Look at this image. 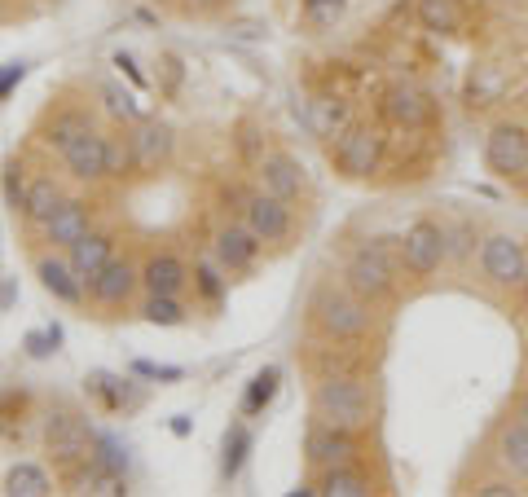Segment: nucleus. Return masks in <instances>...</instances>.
Returning a JSON list of instances; mask_svg holds the SVG:
<instances>
[{"label":"nucleus","instance_id":"de8ad7c7","mask_svg":"<svg viewBox=\"0 0 528 497\" xmlns=\"http://www.w3.org/2000/svg\"><path fill=\"white\" fill-rule=\"evenodd\" d=\"M515 414H520V418H524V423H528V392L520 396V410H515Z\"/></svg>","mask_w":528,"mask_h":497},{"label":"nucleus","instance_id":"4468645a","mask_svg":"<svg viewBox=\"0 0 528 497\" xmlns=\"http://www.w3.org/2000/svg\"><path fill=\"white\" fill-rule=\"evenodd\" d=\"M36 278H40V286L53 295L58 304H66V308H80L84 304V278L75 273V264H71V256H58V251H44V256L36 260Z\"/></svg>","mask_w":528,"mask_h":497},{"label":"nucleus","instance_id":"1a4fd4ad","mask_svg":"<svg viewBox=\"0 0 528 497\" xmlns=\"http://www.w3.org/2000/svg\"><path fill=\"white\" fill-rule=\"evenodd\" d=\"M242 225L256 234L264 247H286L295 234V212H291V203L278 194H269V190H260V194H247L242 198Z\"/></svg>","mask_w":528,"mask_h":497},{"label":"nucleus","instance_id":"9b49d317","mask_svg":"<svg viewBox=\"0 0 528 497\" xmlns=\"http://www.w3.org/2000/svg\"><path fill=\"white\" fill-rule=\"evenodd\" d=\"M484 163L502 181H524L528 176V128L524 124H498L484 137Z\"/></svg>","mask_w":528,"mask_h":497},{"label":"nucleus","instance_id":"423d86ee","mask_svg":"<svg viewBox=\"0 0 528 497\" xmlns=\"http://www.w3.org/2000/svg\"><path fill=\"white\" fill-rule=\"evenodd\" d=\"M93 440H97L93 427L71 410L49 414V423H44V454L53 458L58 471H71V467H80V462L93 458Z\"/></svg>","mask_w":528,"mask_h":497},{"label":"nucleus","instance_id":"473e14b6","mask_svg":"<svg viewBox=\"0 0 528 497\" xmlns=\"http://www.w3.org/2000/svg\"><path fill=\"white\" fill-rule=\"evenodd\" d=\"M141 317H146L150 326H181L185 322V304H181V295H146Z\"/></svg>","mask_w":528,"mask_h":497},{"label":"nucleus","instance_id":"aec40b11","mask_svg":"<svg viewBox=\"0 0 528 497\" xmlns=\"http://www.w3.org/2000/svg\"><path fill=\"white\" fill-rule=\"evenodd\" d=\"M185 282H190V269H185L181 256H172V251H154L141 264V286H146V295H181Z\"/></svg>","mask_w":528,"mask_h":497},{"label":"nucleus","instance_id":"a18cd8bd","mask_svg":"<svg viewBox=\"0 0 528 497\" xmlns=\"http://www.w3.org/2000/svg\"><path fill=\"white\" fill-rule=\"evenodd\" d=\"M220 5H225V0H185V9H194V14H212Z\"/></svg>","mask_w":528,"mask_h":497},{"label":"nucleus","instance_id":"a211bd4d","mask_svg":"<svg viewBox=\"0 0 528 497\" xmlns=\"http://www.w3.org/2000/svg\"><path fill=\"white\" fill-rule=\"evenodd\" d=\"M106 132L88 128L84 137H75L71 146L62 150V168L75 176V181H106Z\"/></svg>","mask_w":528,"mask_h":497},{"label":"nucleus","instance_id":"b1692460","mask_svg":"<svg viewBox=\"0 0 528 497\" xmlns=\"http://www.w3.org/2000/svg\"><path fill=\"white\" fill-rule=\"evenodd\" d=\"M66 256H71L75 273H80V278L88 282V278H97V273H102L110 260H115V238L102 234V229H93V234H84L71 251H66Z\"/></svg>","mask_w":528,"mask_h":497},{"label":"nucleus","instance_id":"393cba45","mask_svg":"<svg viewBox=\"0 0 528 497\" xmlns=\"http://www.w3.org/2000/svg\"><path fill=\"white\" fill-rule=\"evenodd\" d=\"M506 88H511V80H506L502 66H493V62L471 66V80H467V106H471V110H489V106H498L502 97H506Z\"/></svg>","mask_w":528,"mask_h":497},{"label":"nucleus","instance_id":"f3484780","mask_svg":"<svg viewBox=\"0 0 528 497\" xmlns=\"http://www.w3.org/2000/svg\"><path fill=\"white\" fill-rule=\"evenodd\" d=\"M260 185L269 194H278L286 198V203H295V198L304 194V185H308V176H304V163L295 159V154H286V150H269L260 159Z\"/></svg>","mask_w":528,"mask_h":497},{"label":"nucleus","instance_id":"20e7f679","mask_svg":"<svg viewBox=\"0 0 528 497\" xmlns=\"http://www.w3.org/2000/svg\"><path fill=\"white\" fill-rule=\"evenodd\" d=\"M383 159H388V137L370 124H348L330 141V168L344 176V181H370V176H379Z\"/></svg>","mask_w":528,"mask_h":497},{"label":"nucleus","instance_id":"4c0bfd02","mask_svg":"<svg viewBox=\"0 0 528 497\" xmlns=\"http://www.w3.org/2000/svg\"><path fill=\"white\" fill-rule=\"evenodd\" d=\"M93 462H97V467L119 471V476H124V467H128V449L119 445V440H110V436H97V440H93Z\"/></svg>","mask_w":528,"mask_h":497},{"label":"nucleus","instance_id":"7ed1b4c3","mask_svg":"<svg viewBox=\"0 0 528 497\" xmlns=\"http://www.w3.org/2000/svg\"><path fill=\"white\" fill-rule=\"evenodd\" d=\"M392 238H374V242H361L357 251L344 260V286L357 300L374 304H388L396 295V273H401V256H392L388 247Z\"/></svg>","mask_w":528,"mask_h":497},{"label":"nucleus","instance_id":"7c9ffc66","mask_svg":"<svg viewBox=\"0 0 528 497\" xmlns=\"http://www.w3.org/2000/svg\"><path fill=\"white\" fill-rule=\"evenodd\" d=\"M278 379H282L278 366H264V370L256 374V379L247 383V396H242V414H251V418H256V414L269 410V405H273V396H278Z\"/></svg>","mask_w":528,"mask_h":497},{"label":"nucleus","instance_id":"f03ea898","mask_svg":"<svg viewBox=\"0 0 528 497\" xmlns=\"http://www.w3.org/2000/svg\"><path fill=\"white\" fill-rule=\"evenodd\" d=\"M308 322L326 339V344H366L374 335V313L366 300L348 291V286L322 282L308 295Z\"/></svg>","mask_w":528,"mask_h":497},{"label":"nucleus","instance_id":"cd10ccee","mask_svg":"<svg viewBox=\"0 0 528 497\" xmlns=\"http://www.w3.org/2000/svg\"><path fill=\"white\" fill-rule=\"evenodd\" d=\"M88 392H93L97 401H102V410H110V414L132 410V405L141 401V396L132 392V383H128V379H119V374H106V370L88 374Z\"/></svg>","mask_w":528,"mask_h":497},{"label":"nucleus","instance_id":"c9c22d12","mask_svg":"<svg viewBox=\"0 0 528 497\" xmlns=\"http://www.w3.org/2000/svg\"><path fill=\"white\" fill-rule=\"evenodd\" d=\"M300 9H304V22H308V27L326 31V27H335V22L344 18L348 0H300Z\"/></svg>","mask_w":528,"mask_h":497},{"label":"nucleus","instance_id":"c756f323","mask_svg":"<svg viewBox=\"0 0 528 497\" xmlns=\"http://www.w3.org/2000/svg\"><path fill=\"white\" fill-rule=\"evenodd\" d=\"M5 489L14 497H44V493H53V480L44 467H36V462H18V467L5 476Z\"/></svg>","mask_w":528,"mask_h":497},{"label":"nucleus","instance_id":"72a5a7b5","mask_svg":"<svg viewBox=\"0 0 528 497\" xmlns=\"http://www.w3.org/2000/svg\"><path fill=\"white\" fill-rule=\"evenodd\" d=\"M137 163H132V141L128 132H110L106 141V181H119V176H132Z\"/></svg>","mask_w":528,"mask_h":497},{"label":"nucleus","instance_id":"49530a36","mask_svg":"<svg viewBox=\"0 0 528 497\" xmlns=\"http://www.w3.org/2000/svg\"><path fill=\"white\" fill-rule=\"evenodd\" d=\"M14 304V282H0V308Z\"/></svg>","mask_w":528,"mask_h":497},{"label":"nucleus","instance_id":"6ab92c4d","mask_svg":"<svg viewBox=\"0 0 528 497\" xmlns=\"http://www.w3.org/2000/svg\"><path fill=\"white\" fill-rule=\"evenodd\" d=\"M317 493L322 497H374L379 480L366 471V462H339V467L317 471Z\"/></svg>","mask_w":528,"mask_h":497},{"label":"nucleus","instance_id":"e433bc0d","mask_svg":"<svg viewBox=\"0 0 528 497\" xmlns=\"http://www.w3.org/2000/svg\"><path fill=\"white\" fill-rule=\"evenodd\" d=\"M238 154H242V163H251V168H260V159L269 150H264V128L260 124H251V119H242L238 124Z\"/></svg>","mask_w":528,"mask_h":497},{"label":"nucleus","instance_id":"c03bdc74","mask_svg":"<svg viewBox=\"0 0 528 497\" xmlns=\"http://www.w3.org/2000/svg\"><path fill=\"white\" fill-rule=\"evenodd\" d=\"M22 75H27V66H22V62H14V66H5V71H0V97H5V93H9V88H14V84L22 80Z\"/></svg>","mask_w":528,"mask_h":497},{"label":"nucleus","instance_id":"09e8293b","mask_svg":"<svg viewBox=\"0 0 528 497\" xmlns=\"http://www.w3.org/2000/svg\"><path fill=\"white\" fill-rule=\"evenodd\" d=\"M520 291H524V304H528V269H524V282H520Z\"/></svg>","mask_w":528,"mask_h":497},{"label":"nucleus","instance_id":"412c9836","mask_svg":"<svg viewBox=\"0 0 528 497\" xmlns=\"http://www.w3.org/2000/svg\"><path fill=\"white\" fill-rule=\"evenodd\" d=\"M498 462L511 480H528V423L520 414L498 427Z\"/></svg>","mask_w":528,"mask_h":497},{"label":"nucleus","instance_id":"39448f33","mask_svg":"<svg viewBox=\"0 0 528 497\" xmlns=\"http://www.w3.org/2000/svg\"><path fill=\"white\" fill-rule=\"evenodd\" d=\"M396 256H401V269L410 273L414 282L432 278V273L445 264V225L440 220H414L401 238H396Z\"/></svg>","mask_w":528,"mask_h":497},{"label":"nucleus","instance_id":"4be33fe9","mask_svg":"<svg viewBox=\"0 0 528 497\" xmlns=\"http://www.w3.org/2000/svg\"><path fill=\"white\" fill-rule=\"evenodd\" d=\"M62 185L53 181V176H31L27 181V194H22V220L27 225H36V229H44L49 225V216L62 207Z\"/></svg>","mask_w":528,"mask_h":497},{"label":"nucleus","instance_id":"2eb2a0df","mask_svg":"<svg viewBox=\"0 0 528 497\" xmlns=\"http://www.w3.org/2000/svg\"><path fill=\"white\" fill-rule=\"evenodd\" d=\"M40 234L53 251H71L84 234H93V207H88L84 198H62V207L49 216V225H44Z\"/></svg>","mask_w":528,"mask_h":497},{"label":"nucleus","instance_id":"79ce46f5","mask_svg":"<svg viewBox=\"0 0 528 497\" xmlns=\"http://www.w3.org/2000/svg\"><path fill=\"white\" fill-rule=\"evenodd\" d=\"M471 493H476V497H515L520 489H515L511 480H484V484H476Z\"/></svg>","mask_w":528,"mask_h":497},{"label":"nucleus","instance_id":"f704fd0d","mask_svg":"<svg viewBox=\"0 0 528 497\" xmlns=\"http://www.w3.org/2000/svg\"><path fill=\"white\" fill-rule=\"evenodd\" d=\"M194 291L203 295L207 304H220L225 300V269L212 264V260H198L194 264Z\"/></svg>","mask_w":528,"mask_h":497},{"label":"nucleus","instance_id":"f257e3e1","mask_svg":"<svg viewBox=\"0 0 528 497\" xmlns=\"http://www.w3.org/2000/svg\"><path fill=\"white\" fill-rule=\"evenodd\" d=\"M379 414V396H374V383L357 370H335L322 374L313 388V418L335 427H348V432H366Z\"/></svg>","mask_w":528,"mask_h":497},{"label":"nucleus","instance_id":"dca6fc26","mask_svg":"<svg viewBox=\"0 0 528 497\" xmlns=\"http://www.w3.org/2000/svg\"><path fill=\"white\" fill-rule=\"evenodd\" d=\"M260 247H264V242L251 234L247 225H225V229H216L212 256H216V264L225 273H251V269H256V260H260Z\"/></svg>","mask_w":528,"mask_h":497},{"label":"nucleus","instance_id":"bb28decb","mask_svg":"<svg viewBox=\"0 0 528 497\" xmlns=\"http://www.w3.org/2000/svg\"><path fill=\"white\" fill-rule=\"evenodd\" d=\"M304 124L313 128V137H335V132H344L352 124L348 102H344V97H335V93L313 97V102L304 106Z\"/></svg>","mask_w":528,"mask_h":497},{"label":"nucleus","instance_id":"c85d7f7f","mask_svg":"<svg viewBox=\"0 0 528 497\" xmlns=\"http://www.w3.org/2000/svg\"><path fill=\"white\" fill-rule=\"evenodd\" d=\"M476 225H471L467 216H454V220H445V256L454 260V264H467L471 256H476Z\"/></svg>","mask_w":528,"mask_h":497},{"label":"nucleus","instance_id":"58836bf2","mask_svg":"<svg viewBox=\"0 0 528 497\" xmlns=\"http://www.w3.org/2000/svg\"><path fill=\"white\" fill-rule=\"evenodd\" d=\"M102 97H106V110H110L115 119H137V124H141V119H150L146 110L132 106V97H128L119 84H102Z\"/></svg>","mask_w":528,"mask_h":497},{"label":"nucleus","instance_id":"f8f14e48","mask_svg":"<svg viewBox=\"0 0 528 497\" xmlns=\"http://www.w3.org/2000/svg\"><path fill=\"white\" fill-rule=\"evenodd\" d=\"M128 141H132V163H137V176H154L159 168L172 163V150H176V132L159 119H141V124L128 128Z\"/></svg>","mask_w":528,"mask_h":497},{"label":"nucleus","instance_id":"0eeeda50","mask_svg":"<svg viewBox=\"0 0 528 497\" xmlns=\"http://www.w3.org/2000/svg\"><path fill=\"white\" fill-rule=\"evenodd\" d=\"M379 119L396 132H423L436 119V102L427 88H418L410 80H396L379 93Z\"/></svg>","mask_w":528,"mask_h":497},{"label":"nucleus","instance_id":"a19ab883","mask_svg":"<svg viewBox=\"0 0 528 497\" xmlns=\"http://www.w3.org/2000/svg\"><path fill=\"white\" fill-rule=\"evenodd\" d=\"M132 374H141V379H168V383H176L181 379V366H154V361H132Z\"/></svg>","mask_w":528,"mask_h":497},{"label":"nucleus","instance_id":"a878e982","mask_svg":"<svg viewBox=\"0 0 528 497\" xmlns=\"http://www.w3.org/2000/svg\"><path fill=\"white\" fill-rule=\"evenodd\" d=\"M88 128H93L88 110H80V106H62V110H53V115H49V124L40 128V141H44L49 150H58V154H62L75 137H84Z\"/></svg>","mask_w":528,"mask_h":497},{"label":"nucleus","instance_id":"37998d69","mask_svg":"<svg viewBox=\"0 0 528 497\" xmlns=\"http://www.w3.org/2000/svg\"><path fill=\"white\" fill-rule=\"evenodd\" d=\"M115 66H119V71H124V75H128V80H132V84H137V88H146V75H141V71H137V62H132V58H128V53H115Z\"/></svg>","mask_w":528,"mask_h":497},{"label":"nucleus","instance_id":"2f4dec72","mask_svg":"<svg viewBox=\"0 0 528 497\" xmlns=\"http://www.w3.org/2000/svg\"><path fill=\"white\" fill-rule=\"evenodd\" d=\"M247 454H251V432L242 423H234L225 436V454H220V476L234 480L242 471V462H247Z\"/></svg>","mask_w":528,"mask_h":497},{"label":"nucleus","instance_id":"ddd939ff","mask_svg":"<svg viewBox=\"0 0 528 497\" xmlns=\"http://www.w3.org/2000/svg\"><path fill=\"white\" fill-rule=\"evenodd\" d=\"M137 286H141V269L128 256L124 260L115 256L97 278H88V300H93L97 308H124Z\"/></svg>","mask_w":528,"mask_h":497},{"label":"nucleus","instance_id":"ea45409f","mask_svg":"<svg viewBox=\"0 0 528 497\" xmlns=\"http://www.w3.org/2000/svg\"><path fill=\"white\" fill-rule=\"evenodd\" d=\"M22 194H27V172H22L18 159L5 163V203L14 207V212H22Z\"/></svg>","mask_w":528,"mask_h":497},{"label":"nucleus","instance_id":"5701e85b","mask_svg":"<svg viewBox=\"0 0 528 497\" xmlns=\"http://www.w3.org/2000/svg\"><path fill=\"white\" fill-rule=\"evenodd\" d=\"M414 18L432 36H462L467 27V9L458 0H414Z\"/></svg>","mask_w":528,"mask_h":497},{"label":"nucleus","instance_id":"9d476101","mask_svg":"<svg viewBox=\"0 0 528 497\" xmlns=\"http://www.w3.org/2000/svg\"><path fill=\"white\" fill-rule=\"evenodd\" d=\"M528 269V251L511 234H489L480 238V278L489 286H520Z\"/></svg>","mask_w":528,"mask_h":497},{"label":"nucleus","instance_id":"6e6552de","mask_svg":"<svg viewBox=\"0 0 528 497\" xmlns=\"http://www.w3.org/2000/svg\"><path fill=\"white\" fill-rule=\"evenodd\" d=\"M304 458L313 471H326V467H339V462H361L366 458V440L361 432H348V427H335V423H322L313 418L304 432Z\"/></svg>","mask_w":528,"mask_h":497}]
</instances>
